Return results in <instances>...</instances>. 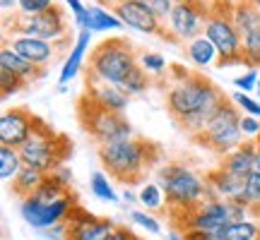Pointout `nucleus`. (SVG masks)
<instances>
[{
  "label": "nucleus",
  "mask_w": 260,
  "mask_h": 240,
  "mask_svg": "<svg viewBox=\"0 0 260 240\" xmlns=\"http://www.w3.org/2000/svg\"><path fill=\"white\" fill-rule=\"evenodd\" d=\"M224 99L226 96L217 84H212L203 74L186 70L183 74H178V82L174 87H169L167 111L190 137H198L214 118V113L219 111Z\"/></svg>",
  "instance_id": "nucleus-1"
},
{
  "label": "nucleus",
  "mask_w": 260,
  "mask_h": 240,
  "mask_svg": "<svg viewBox=\"0 0 260 240\" xmlns=\"http://www.w3.org/2000/svg\"><path fill=\"white\" fill-rule=\"evenodd\" d=\"M99 158L109 176L123 185H135L142 180L145 171L157 164V147L147 139H123L99 147Z\"/></svg>",
  "instance_id": "nucleus-2"
},
{
  "label": "nucleus",
  "mask_w": 260,
  "mask_h": 240,
  "mask_svg": "<svg viewBox=\"0 0 260 240\" xmlns=\"http://www.w3.org/2000/svg\"><path fill=\"white\" fill-rule=\"evenodd\" d=\"M157 183L167 194V204L174 212L188 214L198 209L205 199H212L207 180L200 178L186 164H167L157 171Z\"/></svg>",
  "instance_id": "nucleus-3"
},
{
  "label": "nucleus",
  "mask_w": 260,
  "mask_h": 240,
  "mask_svg": "<svg viewBox=\"0 0 260 240\" xmlns=\"http://www.w3.org/2000/svg\"><path fill=\"white\" fill-rule=\"evenodd\" d=\"M138 67V53L128 38H106L89 53V79L121 87L123 79Z\"/></svg>",
  "instance_id": "nucleus-4"
},
{
  "label": "nucleus",
  "mask_w": 260,
  "mask_h": 240,
  "mask_svg": "<svg viewBox=\"0 0 260 240\" xmlns=\"http://www.w3.org/2000/svg\"><path fill=\"white\" fill-rule=\"evenodd\" d=\"M241 115L243 113L236 108V103L232 99H224L219 111L214 113V118L207 123V128L193 139L200 147L214 151L217 156H226L246 142L241 132Z\"/></svg>",
  "instance_id": "nucleus-5"
},
{
  "label": "nucleus",
  "mask_w": 260,
  "mask_h": 240,
  "mask_svg": "<svg viewBox=\"0 0 260 240\" xmlns=\"http://www.w3.org/2000/svg\"><path fill=\"white\" fill-rule=\"evenodd\" d=\"M70 149H73V144L68 139L53 132L46 123H39L37 132L19 147V156L24 161V166L37 168L41 173L51 176L58 166H63Z\"/></svg>",
  "instance_id": "nucleus-6"
},
{
  "label": "nucleus",
  "mask_w": 260,
  "mask_h": 240,
  "mask_svg": "<svg viewBox=\"0 0 260 240\" xmlns=\"http://www.w3.org/2000/svg\"><path fill=\"white\" fill-rule=\"evenodd\" d=\"M80 123L92 135V139L99 147L135 137V130H133V125L128 123V118L123 113L106 111L102 106H96L94 101H89L87 96L80 101Z\"/></svg>",
  "instance_id": "nucleus-7"
},
{
  "label": "nucleus",
  "mask_w": 260,
  "mask_h": 240,
  "mask_svg": "<svg viewBox=\"0 0 260 240\" xmlns=\"http://www.w3.org/2000/svg\"><path fill=\"white\" fill-rule=\"evenodd\" d=\"M205 36L210 38L219 53V65L243 63V48H241V31L236 29L232 19V12L222 10H210V17L205 24Z\"/></svg>",
  "instance_id": "nucleus-8"
},
{
  "label": "nucleus",
  "mask_w": 260,
  "mask_h": 240,
  "mask_svg": "<svg viewBox=\"0 0 260 240\" xmlns=\"http://www.w3.org/2000/svg\"><path fill=\"white\" fill-rule=\"evenodd\" d=\"M10 27H12V34L44 38V41H60L68 34V17H65V10L56 3L41 15H19Z\"/></svg>",
  "instance_id": "nucleus-9"
},
{
  "label": "nucleus",
  "mask_w": 260,
  "mask_h": 240,
  "mask_svg": "<svg viewBox=\"0 0 260 240\" xmlns=\"http://www.w3.org/2000/svg\"><path fill=\"white\" fill-rule=\"evenodd\" d=\"M207 17H210V8L205 5L203 0H176L167 24L171 36H176L188 44V41H193V38L205 34Z\"/></svg>",
  "instance_id": "nucleus-10"
},
{
  "label": "nucleus",
  "mask_w": 260,
  "mask_h": 240,
  "mask_svg": "<svg viewBox=\"0 0 260 240\" xmlns=\"http://www.w3.org/2000/svg\"><path fill=\"white\" fill-rule=\"evenodd\" d=\"M75 209H77V207H75V199L70 192L53 204H39L37 199L27 197V199H22V204H19V216H22V221L27 223V226H31V228L46 231L51 226L65 223L73 216Z\"/></svg>",
  "instance_id": "nucleus-11"
},
{
  "label": "nucleus",
  "mask_w": 260,
  "mask_h": 240,
  "mask_svg": "<svg viewBox=\"0 0 260 240\" xmlns=\"http://www.w3.org/2000/svg\"><path fill=\"white\" fill-rule=\"evenodd\" d=\"M41 120L31 115L27 108H8L0 115V144L19 149L34 132Z\"/></svg>",
  "instance_id": "nucleus-12"
},
{
  "label": "nucleus",
  "mask_w": 260,
  "mask_h": 240,
  "mask_svg": "<svg viewBox=\"0 0 260 240\" xmlns=\"http://www.w3.org/2000/svg\"><path fill=\"white\" fill-rule=\"evenodd\" d=\"M68 38L65 36L60 41H44V38H34V36H22V34H15V36L8 41V46L19 53V56L29 60L31 65H37L39 70H46L48 65L56 60L58 51L68 44Z\"/></svg>",
  "instance_id": "nucleus-13"
},
{
  "label": "nucleus",
  "mask_w": 260,
  "mask_h": 240,
  "mask_svg": "<svg viewBox=\"0 0 260 240\" xmlns=\"http://www.w3.org/2000/svg\"><path fill=\"white\" fill-rule=\"evenodd\" d=\"M113 12H116V17L121 19L128 29H135V31H142V34H159L161 38L171 36V34H167L161 19L154 17L138 0H123L121 5L113 8Z\"/></svg>",
  "instance_id": "nucleus-14"
},
{
  "label": "nucleus",
  "mask_w": 260,
  "mask_h": 240,
  "mask_svg": "<svg viewBox=\"0 0 260 240\" xmlns=\"http://www.w3.org/2000/svg\"><path fill=\"white\" fill-rule=\"evenodd\" d=\"M116 231V223L109 219H99L92 214L75 209L68 219V238L65 240H109Z\"/></svg>",
  "instance_id": "nucleus-15"
},
{
  "label": "nucleus",
  "mask_w": 260,
  "mask_h": 240,
  "mask_svg": "<svg viewBox=\"0 0 260 240\" xmlns=\"http://www.w3.org/2000/svg\"><path fill=\"white\" fill-rule=\"evenodd\" d=\"M89 41H92V31L82 29V31L77 34V38H75L73 48L68 51L63 67H60V74H58V84H60V87L70 84L75 77L80 74V70H82V65H84V58L89 53Z\"/></svg>",
  "instance_id": "nucleus-16"
},
{
  "label": "nucleus",
  "mask_w": 260,
  "mask_h": 240,
  "mask_svg": "<svg viewBox=\"0 0 260 240\" xmlns=\"http://www.w3.org/2000/svg\"><path fill=\"white\" fill-rule=\"evenodd\" d=\"M255 158H258V142L246 139L239 149H234L232 154L222 156L219 168H224V171L232 173V176L248 178L253 171H255Z\"/></svg>",
  "instance_id": "nucleus-17"
},
{
  "label": "nucleus",
  "mask_w": 260,
  "mask_h": 240,
  "mask_svg": "<svg viewBox=\"0 0 260 240\" xmlns=\"http://www.w3.org/2000/svg\"><path fill=\"white\" fill-rule=\"evenodd\" d=\"M205 180H207V187H210L212 197L226 199V202H236L243 194V187H246V178L232 176V173H226L224 168L210 171V173L205 176Z\"/></svg>",
  "instance_id": "nucleus-18"
},
{
  "label": "nucleus",
  "mask_w": 260,
  "mask_h": 240,
  "mask_svg": "<svg viewBox=\"0 0 260 240\" xmlns=\"http://www.w3.org/2000/svg\"><path fill=\"white\" fill-rule=\"evenodd\" d=\"M84 96L89 101H94L96 106H102V108L113 113H125L130 101V96H125L116 84H104V82H87V94Z\"/></svg>",
  "instance_id": "nucleus-19"
},
{
  "label": "nucleus",
  "mask_w": 260,
  "mask_h": 240,
  "mask_svg": "<svg viewBox=\"0 0 260 240\" xmlns=\"http://www.w3.org/2000/svg\"><path fill=\"white\" fill-rule=\"evenodd\" d=\"M121 19L116 17V12L102 5H87V15H84V29L92 34H104V31H118L123 29Z\"/></svg>",
  "instance_id": "nucleus-20"
},
{
  "label": "nucleus",
  "mask_w": 260,
  "mask_h": 240,
  "mask_svg": "<svg viewBox=\"0 0 260 240\" xmlns=\"http://www.w3.org/2000/svg\"><path fill=\"white\" fill-rule=\"evenodd\" d=\"M0 67H5V70H10V72L19 74L24 82H29V79H37V77H41V74H44V70H39L37 65H31L29 60H24V58L19 56V53H15L8 44H5V46H3V51H0Z\"/></svg>",
  "instance_id": "nucleus-21"
},
{
  "label": "nucleus",
  "mask_w": 260,
  "mask_h": 240,
  "mask_svg": "<svg viewBox=\"0 0 260 240\" xmlns=\"http://www.w3.org/2000/svg\"><path fill=\"white\" fill-rule=\"evenodd\" d=\"M186 53H188V58L198 65V67H210L212 63H217V60H219V53H217L214 44L205 36V34H203V36H198V38H193V41H188V44H186Z\"/></svg>",
  "instance_id": "nucleus-22"
},
{
  "label": "nucleus",
  "mask_w": 260,
  "mask_h": 240,
  "mask_svg": "<svg viewBox=\"0 0 260 240\" xmlns=\"http://www.w3.org/2000/svg\"><path fill=\"white\" fill-rule=\"evenodd\" d=\"M232 19L241 34L260 29V10L251 0H236V5L232 8Z\"/></svg>",
  "instance_id": "nucleus-23"
},
{
  "label": "nucleus",
  "mask_w": 260,
  "mask_h": 240,
  "mask_svg": "<svg viewBox=\"0 0 260 240\" xmlns=\"http://www.w3.org/2000/svg\"><path fill=\"white\" fill-rule=\"evenodd\" d=\"M44 180H46V173H41L37 168L24 166L17 173V178L12 180V192L17 194V197H22V199H27V197H31L41 187Z\"/></svg>",
  "instance_id": "nucleus-24"
},
{
  "label": "nucleus",
  "mask_w": 260,
  "mask_h": 240,
  "mask_svg": "<svg viewBox=\"0 0 260 240\" xmlns=\"http://www.w3.org/2000/svg\"><path fill=\"white\" fill-rule=\"evenodd\" d=\"M22 168H24V161L19 156V149L0 144V178L5 183H12Z\"/></svg>",
  "instance_id": "nucleus-25"
},
{
  "label": "nucleus",
  "mask_w": 260,
  "mask_h": 240,
  "mask_svg": "<svg viewBox=\"0 0 260 240\" xmlns=\"http://www.w3.org/2000/svg\"><path fill=\"white\" fill-rule=\"evenodd\" d=\"M222 233L224 240H260V221L258 219H246V221L229 223Z\"/></svg>",
  "instance_id": "nucleus-26"
},
{
  "label": "nucleus",
  "mask_w": 260,
  "mask_h": 240,
  "mask_svg": "<svg viewBox=\"0 0 260 240\" xmlns=\"http://www.w3.org/2000/svg\"><path fill=\"white\" fill-rule=\"evenodd\" d=\"M241 48H243V65L251 70H260V29L241 34Z\"/></svg>",
  "instance_id": "nucleus-27"
},
{
  "label": "nucleus",
  "mask_w": 260,
  "mask_h": 240,
  "mask_svg": "<svg viewBox=\"0 0 260 240\" xmlns=\"http://www.w3.org/2000/svg\"><path fill=\"white\" fill-rule=\"evenodd\" d=\"M140 204L147 209V212H159L164 204H167V194L161 190V185L159 183H145L140 187Z\"/></svg>",
  "instance_id": "nucleus-28"
},
{
  "label": "nucleus",
  "mask_w": 260,
  "mask_h": 240,
  "mask_svg": "<svg viewBox=\"0 0 260 240\" xmlns=\"http://www.w3.org/2000/svg\"><path fill=\"white\" fill-rule=\"evenodd\" d=\"M89 190H92L94 197H99L102 202H118V194L113 190V185L109 183V176L104 173V171H94L92 178H89Z\"/></svg>",
  "instance_id": "nucleus-29"
},
{
  "label": "nucleus",
  "mask_w": 260,
  "mask_h": 240,
  "mask_svg": "<svg viewBox=\"0 0 260 240\" xmlns=\"http://www.w3.org/2000/svg\"><path fill=\"white\" fill-rule=\"evenodd\" d=\"M149 84H152V82H149V74L138 65V67H135V70H133L125 79H123V84L118 87V89H121L125 96H138V94H142L145 89H147Z\"/></svg>",
  "instance_id": "nucleus-30"
},
{
  "label": "nucleus",
  "mask_w": 260,
  "mask_h": 240,
  "mask_svg": "<svg viewBox=\"0 0 260 240\" xmlns=\"http://www.w3.org/2000/svg\"><path fill=\"white\" fill-rule=\"evenodd\" d=\"M236 204H243V207H260V171H253L251 176L246 178V187H243V194L236 199Z\"/></svg>",
  "instance_id": "nucleus-31"
},
{
  "label": "nucleus",
  "mask_w": 260,
  "mask_h": 240,
  "mask_svg": "<svg viewBox=\"0 0 260 240\" xmlns=\"http://www.w3.org/2000/svg\"><path fill=\"white\" fill-rule=\"evenodd\" d=\"M130 221L135 223L138 228H142V231L152 233V235H159V233H161V223H159L149 212H140V209H133V212H130Z\"/></svg>",
  "instance_id": "nucleus-32"
},
{
  "label": "nucleus",
  "mask_w": 260,
  "mask_h": 240,
  "mask_svg": "<svg viewBox=\"0 0 260 240\" xmlns=\"http://www.w3.org/2000/svg\"><path fill=\"white\" fill-rule=\"evenodd\" d=\"M24 84H27V82H24L19 74L10 72V70H5V67H0V92H3L0 96H3V99H8L10 94L19 92Z\"/></svg>",
  "instance_id": "nucleus-33"
},
{
  "label": "nucleus",
  "mask_w": 260,
  "mask_h": 240,
  "mask_svg": "<svg viewBox=\"0 0 260 240\" xmlns=\"http://www.w3.org/2000/svg\"><path fill=\"white\" fill-rule=\"evenodd\" d=\"M138 65L149 74H161L167 70V60H164V56H159V53H140Z\"/></svg>",
  "instance_id": "nucleus-34"
},
{
  "label": "nucleus",
  "mask_w": 260,
  "mask_h": 240,
  "mask_svg": "<svg viewBox=\"0 0 260 240\" xmlns=\"http://www.w3.org/2000/svg\"><path fill=\"white\" fill-rule=\"evenodd\" d=\"M229 99H232V101L236 103V108H239V111H243L246 115L260 118V101H255L253 96H248V94H243V92H234Z\"/></svg>",
  "instance_id": "nucleus-35"
},
{
  "label": "nucleus",
  "mask_w": 260,
  "mask_h": 240,
  "mask_svg": "<svg viewBox=\"0 0 260 240\" xmlns=\"http://www.w3.org/2000/svg\"><path fill=\"white\" fill-rule=\"evenodd\" d=\"M138 3H142L154 17L161 19V22H167L169 15H171V10H174V5H176V0H138Z\"/></svg>",
  "instance_id": "nucleus-36"
},
{
  "label": "nucleus",
  "mask_w": 260,
  "mask_h": 240,
  "mask_svg": "<svg viewBox=\"0 0 260 240\" xmlns=\"http://www.w3.org/2000/svg\"><path fill=\"white\" fill-rule=\"evenodd\" d=\"M258 79H260V72L258 70H248V72L239 74V77H234V87H236V92H255V87H258Z\"/></svg>",
  "instance_id": "nucleus-37"
},
{
  "label": "nucleus",
  "mask_w": 260,
  "mask_h": 240,
  "mask_svg": "<svg viewBox=\"0 0 260 240\" xmlns=\"http://www.w3.org/2000/svg\"><path fill=\"white\" fill-rule=\"evenodd\" d=\"M56 5L53 0H19V12L22 15H41Z\"/></svg>",
  "instance_id": "nucleus-38"
},
{
  "label": "nucleus",
  "mask_w": 260,
  "mask_h": 240,
  "mask_svg": "<svg viewBox=\"0 0 260 240\" xmlns=\"http://www.w3.org/2000/svg\"><path fill=\"white\" fill-rule=\"evenodd\" d=\"M241 132L246 139L251 142H258L260 139V118H253V115H241Z\"/></svg>",
  "instance_id": "nucleus-39"
},
{
  "label": "nucleus",
  "mask_w": 260,
  "mask_h": 240,
  "mask_svg": "<svg viewBox=\"0 0 260 240\" xmlns=\"http://www.w3.org/2000/svg\"><path fill=\"white\" fill-rule=\"evenodd\" d=\"M65 5L70 8V12H73L75 17V24L80 27V31L84 29V15H87V5H84L82 0H65Z\"/></svg>",
  "instance_id": "nucleus-40"
},
{
  "label": "nucleus",
  "mask_w": 260,
  "mask_h": 240,
  "mask_svg": "<svg viewBox=\"0 0 260 240\" xmlns=\"http://www.w3.org/2000/svg\"><path fill=\"white\" fill-rule=\"evenodd\" d=\"M51 178L56 180V183H60L63 187H70V183H73V171L68 166H58L53 173H51Z\"/></svg>",
  "instance_id": "nucleus-41"
},
{
  "label": "nucleus",
  "mask_w": 260,
  "mask_h": 240,
  "mask_svg": "<svg viewBox=\"0 0 260 240\" xmlns=\"http://www.w3.org/2000/svg\"><path fill=\"white\" fill-rule=\"evenodd\" d=\"M186 240H224V233H200V231H183Z\"/></svg>",
  "instance_id": "nucleus-42"
},
{
  "label": "nucleus",
  "mask_w": 260,
  "mask_h": 240,
  "mask_svg": "<svg viewBox=\"0 0 260 240\" xmlns=\"http://www.w3.org/2000/svg\"><path fill=\"white\" fill-rule=\"evenodd\" d=\"M109 240H140V238L130 231V228H125V226H116V231L111 233V238Z\"/></svg>",
  "instance_id": "nucleus-43"
},
{
  "label": "nucleus",
  "mask_w": 260,
  "mask_h": 240,
  "mask_svg": "<svg viewBox=\"0 0 260 240\" xmlns=\"http://www.w3.org/2000/svg\"><path fill=\"white\" fill-rule=\"evenodd\" d=\"M123 202L125 204H135V202H140V197L133 190H123Z\"/></svg>",
  "instance_id": "nucleus-44"
},
{
  "label": "nucleus",
  "mask_w": 260,
  "mask_h": 240,
  "mask_svg": "<svg viewBox=\"0 0 260 240\" xmlns=\"http://www.w3.org/2000/svg\"><path fill=\"white\" fill-rule=\"evenodd\" d=\"M123 0H96V5H102V8H109V10H113L116 5H121Z\"/></svg>",
  "instance_id": "nucleus-45"
},
{
  "label": "nucleus",
  "mask_w": 260,
  "mask_h": 240,
  "mask_svg": "<svg viewBox=\"0 0 260 240\" xmlns=\"http://www.w3.org/2000/svg\"><path fill=\"white\" fill-rule=\"evenodd\" d=\"M0 5H3V10L8 12V10H15V8H19V0H0Z\"/></svg>",
  "instance_id": "nucleus-46"
},
{
  "label": "nucleus",
  "mask_w": 260,
  "mask_h": 240,
  "mask_svg": "<svg viewBox=\"0 0 260 240\" xmlns=\"http://www.w3.org/2000/svg\"><path fill=\"white\" fill-rule=\"evenodd\" d=\"M169 240H186V233L181 228H174V231H169Z\"/></svg>",
  "instance_id": "nucleus-47"
},
{
  "label": "nucleus",
  "mask_w": 260,
  "mask_h": 240,
  "mask_svg": "<svg viewBox=\"0 0 260 240\" xmlns=\"http://www.w3.org/2000/svg\"><path fill=\"white\" fill-rule=\"evenodd\" d=\"M255 171H260V147H258V158H255Z\"/></svg>",
  "instance_id": "nucleus-48"
},
{
  "label": "nucleus",
  "mask_w": 260,
  "mask_h": 240,
  "mask_svg": "<svg viewBox=\"0 0 260 240\" xmlns=\"http://www.w3.org/2000/svg\"><path fill=\"white\" fill-rule=\"evenodd\" d=\"M255 94H258V99H260V79H258V87H255Z\"/></svg>",
  "instance_id": "nucleus-49"
},
{
  "label": "nucleus",
  "mask_w": 260,
  "mask_h": 240,
  "mask_svg": "<svg viewBox=\"0 0 260 240\" xmlns=\"http://www.w3.org/2000/svg\"><path fill=\"white\" fill-rule=\"evenodd\" d=\"M251 3H253V5H255V8L260 10V0H251Z\"/></svg>",
  "instance_id": "nucleus-50"
}]
</instances>
